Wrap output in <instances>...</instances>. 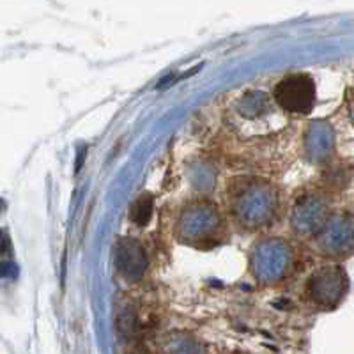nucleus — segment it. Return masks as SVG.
Returning <instances> with one entry per match:
<instances>
[{"label": "nucleus", "mask_w": 354, "mask_h": 354, "mask_svg": "<svg viewBox=\"0 0 354 354\" xmlns=\"http://www.w3.org/2000/svg\"><path fill=\"white\" fill-rule=\"evenodd\" d=\"M131 216H133V220L137 221L138 225H144L145 221L149 220L151 218V197L149 195H145L144 198H140V201L135 204V207H133V211H131Z\"/></svg>", "instance_id": "5"}, {"label": "nucleus", "mask_w": 354, "mask_h": 354, "mask_svg": "<svg viewBox=\"0 0 354 354\" xmlns=\"http://www.w3.org/2000/svg\"><path fill=\"white\" fill-rule=\"evenodd\" d=\"M274 96L282 109L289 112L306 113L314 105V82L305 75H294L278 84Z\"/></svg>", "instance_id": "1"}, {"label": "nucleus", "mask_w": 354, "mask_h": 354, "mask_svg": "<svg viewBox=\"0 0 354 354\" xmlns=\"http://www.w3.org/2000/svg\"><path fill=\"white\" fill-rule=\"evenodd\" d=\"M117 259L121 261V259H124V262H121V270L126 271V273H131L133 270H135V273L140 274L142 273V266L140 264V259H144V255H142V250L138 248L135 243H122L121 248H119V254H117Z\"/></svg>", "instance_id": "4"}, {"label": "nucleus", "mask_w": 354, "mask_h": 354, "mask_svg": "<svg viewBox=\"0 0 354 354\" xmlns=\"http://www.w3.org/2000/svg\"><path fill=\"white\" fill-rule=\"evenodd\" d=\"M342 271L340 270H331L324 271L322 273L321 282H319V287L321 289L317 290L319 299L321 301H335V299L340 298V292H342Z\"/></svg>", "instance_id": "2"}, {"label": "nucleus", "mask_w": 354, "mask_h": 354, "mask_svg": "<svg viewBox=\"0 0 354 354\" xmlns=\"http://www.w3.org/2000/svg\"><path fill=\"white\" fill-rule=\"evenodd\" d=\"M331 245L337 252H346L354 248V220L346 218L335 223L331 232Z\"/></svg>", "instance_id": "3"}]
</instances>
